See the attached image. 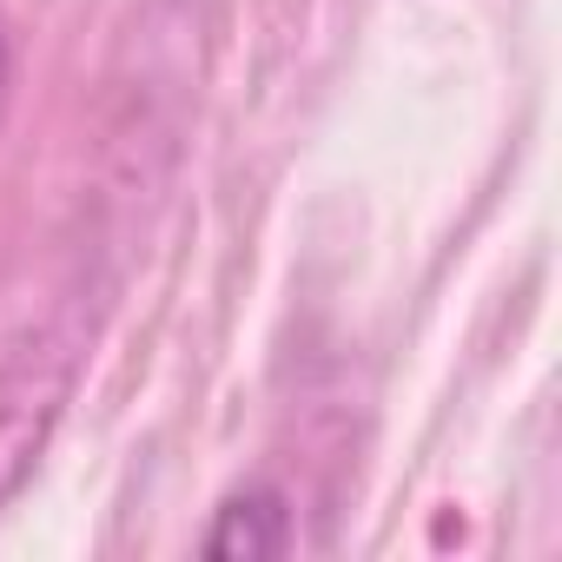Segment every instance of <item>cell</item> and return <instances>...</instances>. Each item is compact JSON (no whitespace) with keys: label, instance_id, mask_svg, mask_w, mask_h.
<instances>
[{"label":"cell","instance_id":"6da1fadb","mask_svg":"<svg viewBox=\"0 0 562 562\" xmlns=\"http://www.w3.org/2000/svg\"><path fill=\"white\" fill-rule=\"evenodd\" d=\"M74 378H80V331H67L54 318L34 325L0 358V509L41 470V450L74 397Z\"/></svg>","mask_w":562,"mask_h":562},{"label":"cell","instance_id":"7a4b0ae2","mask_svg":"<svg viewBox=\"0 0 562 562\" xmlns=\"http://www.w3.org/2000/svg\"><path fill=\"white\" fill-rule=\"evenodd\" d=\"M199 549L212 562H238V555H285L292 549V503L285 490L271 483H251V490H232L212 516V529L199 536Z\"/></svg>","mask_w":562,"mask_h":562},{"label":"cell","instance_id":"3957f363","mask_svg":"<svg viewBox=\"0 0 562 562\" xmlns=\"http://www.w3.org/2000/svg\"><path fill=\"white\" fill-rule=\"evenodd\" d=\"M8 80H14V47H8V27H0V106H8Z\"/></svg>","mask_w":562,"mask_h":562}]
</instances>
